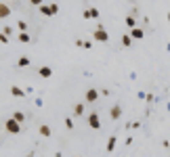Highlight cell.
<instances>
[{
	"instance_id": "obj_15",
	"label": "cell",
	"mask_w": 170,
	"mask_h": 157,
	"mask_svg": "<svg viewBox=\"0 0 170 157\" xmlns=\"http://www.w3.org/2000/svg\"><path fill=\"white\" fill-rule=\"evenodd\" d=\"M40 134H42V136H50V126L42 124V126H40Z\"/></svg>"
},
{
	"instance_id": "obj_29",
	"label": "cell",
	"mask_w": 170,
	"mask_h": 157,
	"mask_svg": "<svg viewBox=\"0 0 170 157\" xmlns=\"http://www.w3.org/2000/svg\"><path fill=\"white\" fill-rule=\"evenodd\" d=\"M166 50H168V52H170V42H168V44H166Z\"/></svg>"
},
{
	"instance_id": "obj_14",
	"label": "cell",
	"mask_w": 170,
	"mask_h": 157,
	"mask_svg": "<svg viewBox=\"0 0 170 157\" xmlns=\"http://www.w3.org/2000/svg\"><path fill=\"white\" fill-rule=\"evenodd\" d=\"M13 117L19 121V124H23V121H25V113H23V111H15V113H13Z\"/></svg>"
},
{
	"instance_id": "obj_3",
	"label": "cell",
	"mask_w": 170,
	"mask_h": 157,
	"mask_svg": "<svg viewBox=\"0 0 170 157\" xmlns=\"http://www.w3.org/2000/svg\"><path fill=\"white\" fill-rule=\"evenodd\" d=\"M86 121H88V126H90L93 130H99V128H101V120H99L97 113H90V115L86 117Z\"/></svg>"
},
{
	"instance_id": "obj_18",
	"label": "cell",
	"mask_w": 170,
	"mask_h": 157,
	"mask_svg": "<svg viewBox=\"0 0 170 157\" xmlns=\"http://www.w3.org/2000/svg\"><path fill=\"white\" fill-rule=\"evenodd\" d=\"M9 13H11V11H9V6H6V4H0V17H2V19H4Z\"/></svg>"
},
{
	"instance_id": "obj_5",
	"label": "cell",
	"mask_w": 170,
	"mask_h": 157,
	"mask_svg": "<svg viewBox=\"0 0 170 157\" xmlns=\"http://www.w3.org/2000/svg\"><path fill=\"white\" fill-rule=\"evenodd\" d=\"M38 11H40V15H44V17H55V13H53V6H50V4H40Z\"/></svg>"
},
{
	"instance_id": "obj_7",
	"label": "cell",
	"mask_w": 170,
	"mask_h": 157,
	"mask_svg": "<svg viewBox=\"0 0 170 157\" xmlns=\"http://www.w3.org/2000/svg\"><path fill=\"white\" fill-rule=\"evenodd\" d=\"M11 94L17 98H25V94H27V90H21L19 86H11Z\"/></svg>"
},
{
	"instance_id": "obj_1",
	"label": "cell",
	"mask_w": 170,
	"mask_h": 157,
	"mask_svg": "<svg viewBox=\"0 0 170 157\" xmlns=\"http://www.w3.org/2000/svg\"><path fill=\"white\" fill-rule=\"evenodd\" d=\"M4 128H6V132H9V134H19V132H21V124L15 120L13 115L4 121Z\"/></svg>"
},
{
	"instance_id": "obj_26",
	"label": "cell",
	"mask_w": 170,
	"mask_h": 157,
	"mask_svg": "<svg viewBox=\"0 0 170 157\" xmlns=\"http://www.w3.org/2000/svg\"><path fill=\"white\" fill-rule=\"evenodd\" d=\"M0 42H2V44H9V36H6V34H2V36H0Z\"/></svg>"
},
{
	"instance_id": "obj_21",
	"label": "cell",
	"mask_w": 170,
	"mask_h": 157,
	"mask_svg": "<svg viewBox=\"0 0 170 157\" xmlns=\"http://www.w3.org/2000/svg\"><path fill=\"white\" fill-rule=\"evenodd\" d=\"M2 34L11 36V34H13V27H11V25H4V27H2Z\"/></svg>"
},
{
	"instance_id": "obj_8",
	"label": "cell",
	"mask_w": 170,
	"mask_h": 157,
	"mask_svg": "<svg viewBox=\"0 0 170 157\" xmlns=\"http://www.w3.org/2000/svg\"><path fill=\"white\" fill-rule=\"evenodd\" d=\"M116 143H118V136H116V134H111L109 140H107V145H105V151H107V153H111V151L116 149Z\"/></svg>"
},
{
	"instance_id": "obj_17",
	"label": "cell",
	"mask_w": 170,
	"mask_h": 157,
	"mask_svg": "<svg viewBox=\"0 0 170 157\" xmlns=\"http://www.w3.org/2000/svg\"><path fill=\"white\" fill-rule=\"evenodd\" d=\"M126 25H128V27H130V29H132V27H136V19H134V17H130V15H128V17H126Z\"/></svg>"
},
{
	"instance_id": "obj_24",
	"label": "cell",
	"mask_w": 170,
	"mask_h": 157,
	"mask_svg": "<svg viewBox=\"0 0 170 157\" xmlns=\"http://www.w3.org/2000/svg\"><path fill=\"white\" fill-rule=\"evenodd\" d=\"M50 6H53V13H55V15L59 13V4H57V2H50Z\"/></svg>"
},
{
	"instance_id": "obj_23",
	"label": "cell",
	"mask_w": 170,
	"mask_h": 157,
	"mask_svg": "<svg viewBox=\"0 0 170 157\" xmlns=\"http://www.w3.org/2000/svg\"><path fill=\"white\" fill-rule=\"evenodd\" d=\"M145 101H147V103H153V101H156V97H153L151 92H147V94H145Z\"/></svg>"
},
{
	"instance_id": "obj_4",
	"label": "cell",
	"mask_w": 170,
	"mask_h": 157,
	"mask_svg": "<svg viewBox=\"0 0 170 157\" xmlns=\"http://www.w3.org/2000/svg\"><path fill=\"white\" fill-rule=\"evenodd\" d=\"M97 98H99V90L97 88H88V90H86V94H84L86 103H95Z\"/></svg>"
},
{
	"instance_id": "obj_9",
	"label": "cell",
	"mask_w": 170,
	"mask_h": 157,
	"mask_svg": "<svg viewBox=\"0 0 170 157\" xmlns=\"http://www.w3.org/2000/svg\"><path fill=\"white\" fill-rule=\"evenodd\" d=\"M130 36H132L134 40H141V38L145 36V32H143V27H132V29H130Z\"/></svg>"
},
{
	"instance_id": "obj_12",
	"label": "cell",
	"mask_w": 170,
	"mask_h": 157,
	"mask_svg": "<svg viewBox=\"0 0 170 157\" xmlns=\"http://www.w3.org/2000/svg\"><path fill=\"white\" fill-rule=\"evenodd\" d=\"M132 40H134V38L130 36V34H124V36H122V44H124V46H126V48H128V46H130V44H132Z\"/></svg>"
},
{
	"instance_id": "obj_13",
	"label": "cell",
	"mask_w": 170,
	"mask_h": 157,
	"mask_svg": "<svg viewBox=\"0 0 170 157\" xmlns=\"http://www.w3.org/2000/svg\"><path fill=\"white\" fill-rule=\"evenodd\" d=\"M17 67H30V59L27 57H19L17 59Z\"/></svg>"
},
{
	"instance_id": "obj_20",
	"label": "cell",
	"mask_w": 170,
	"mask_h": 157,
	"mask_svg": "<svg viewBox=\"0 0 170 157\" xmlns=\"http://www.w3.org/2000/svg\"><path fill=\"white\" fill-rule=\"evenodd\" d=\"M65 128H67V130H73V120L72 117H65Z\"/></svg>"
},
{
	"instance_id": "obj_19",
	"label": "cell",
	"mask_w": 170,
	"mask_h": 157,
	"mask_svg": "<svg viewBox=\"0 0 170 157\" xmlns=\"http://www.w3.org/2000/svg\"><path fill=\"white\" fill-rule=\"evenodd\" d=\"M17 27H19V32H27V23H25L23 19H19V21H17Z\"/></svg>"
},
{
	"instance_id": "obj_30",
	"label": "cell",
	"mask_w": 170,
	"mask_h": 157,
	"mask_svg": "<svg viewBox=\"0 0 170 157\" xmlns=\"http://www.w3.org/2000/svg\"><path fill=\"white\" fill-rule=\"evenodd\" d=\"M166 19H168V23H170V13H168V15H166Z\"/></svg>"
},
{
	"instance_id": "obj_6",
	"label": "cell",
	"mask_w": 170,
	"mask_h": 157,
	"mask_svg": "<svg viewBox=\"0 0 170 157\" xmlns=\"http://www.w3.org/2000/svg\"><path fill=\"white\" fill-rule=\"evenodd\" d=\"M109 117L111 120H120L122 117V105H113V107L109 109Z\"/></svg>"
},
{
	"instance_id": "obj_11",
	"label": "cell",
	"mask_w": 170,
	"mask_h": 157,
	"mask_svg": "<svg viewBox=\"0 0 170 157\" xmlns=\"http://www.w3.org/2000/svg\"><path fill=\"white\" fill-rule=\"evenodd\" d=\"M73 115H76V117L84 115V105H82V103H76V105H73Z\"/></svg>"
},
{
	"instance_id": "obj_10",
	"label": "cell",
	"mask_w": 170,
	"mask_h": 157,
	"mask_svg": "<svg viewBox=\"0 0 170 157\" xmlns=\"http://www.w3.org/2000/svg\"><path fill=\"white\" fill-rule=\"evenodd\" d=\"M38 73H40V78H50V75H53V67L44 65V67H40V69H38Z\"/></svg>"
},
{
	"instance_id": "obj_25",
	"label": "cell",
	"mask_w": 170,
	"mask_h": 157,
	"mask_svg": "<svg viewBox=\"0 0 170 157\" xmlns=\"http://www.w3.org/2000/svg\"><path fill=\"white\" fill-rule=\"evenodd\" d=\"M30 4H34V6H40V4H44V0H30Z\"/></svg>"
},
{
	"instance_id": "obj_22",
	"label": "cell",
	"mask_w": 170,
	"mask_h": 157,
	"mask_svg": "<svg viewBox=\"0 0 170 157\" xmlns=\"http://www.w3.org/2000/svg\"><path fill=\"white\" fill-rule=\"evenodd\" d=\"M90 17H93V19H99V9L93 6V9H90Z\"/></svg>"
},
{
	"instance_id": "obj_28",
	"label": "cell",
	"mask_w": 170,
	"mask_h": 157,
	"mask_svg": "<svg viewBox=\"0 0 170 157\" xmlns=\"http://www.w3.org/2000/svg\"><path fill=\"white\" fill-rule=\"evenodd\" d=\"M82 17H84V19H93V17H90V9H86V11L82 13Z\"/></svg>"
},
{
	"instance_id": "obj_16",
	"label": "cell",
	"mask_w": 170,
	"mask_h": 157,
	"mask_svg": "<svg viewBox=\"0 0 170 157\" xmlns=\"http://www.w3.org/2000/svg\"><path fill=\"white\" fill-rule=\"evenodd\" d=\"M30 40H32V36H30L27 32H21V34H19V42H25V44H27Z\"/></svg>"
},
{
	"instance_id": "obj_31",
	"label": "cell",
	"mask_w": 170,
	"mask_h": 157,
	"mask_svg": "<svg viewBox=\"0 0 170 157\" xmlns=\"http://www.w3.org/2000/svg\"><path fill=\"white\" fill-rule=\"evenodd\" d=\"M73 157H78V155H73Z\"/></svg>"
},
{
	"instance_id": "obj_27",
	"label": "cell",
	"mask_w": 170,
	"mask_h": 157,
	"mask_svg": "<svg viewBox=\"0 0 170 157\" xmlns=\"http://www.w3.org/2000/svg\"><path fill=\"white\" fill-rule=\"evenodd\" d=\"M82 48H86V50H90V48H93V42H88V40H84V46H82Z\"/></svg>"
},
{
	"instance_id": "obj_2",
	"label": "cell",
	"mask_w": 170,
	"mask_h": 157,
	"mask_svg": "<svg viewBox=\"0 0 170 157\" xmlns=\"http://www.w3.org/2000/svg\"><path fill=\"white\" fill-rule=\"evenodd\" d=\"M93 40H97V42H109V34L103 29V25H99L97 29L93 32Z\"/></svg>"
}]
</instances>
